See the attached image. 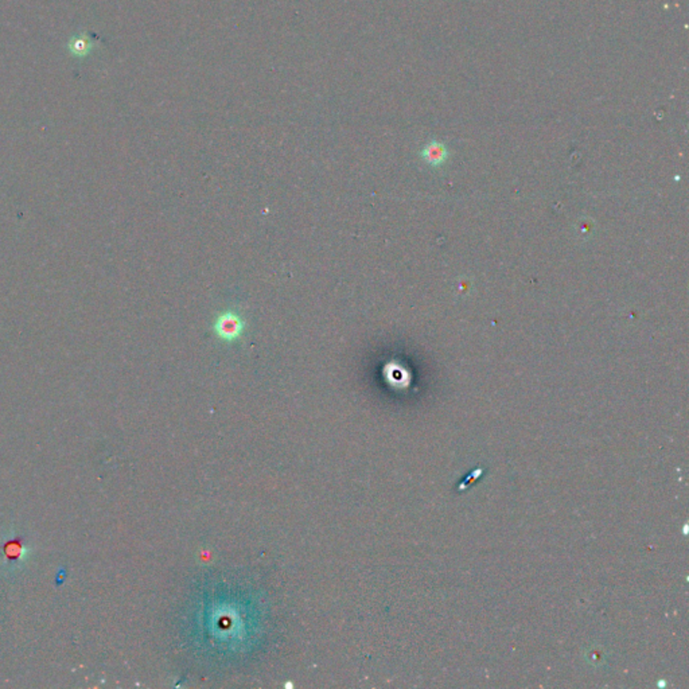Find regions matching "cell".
Wrapping results in <instances>:
<instances>
[{"label":"cell","instance_id":"obj_2","mask_svg":"<svg viewBox=\"0 0 689 689\" xmlns=\"http://www.w3.org/2000/svg\"><path fill=\"white\" fill-rule=\"evenodd\" d=\"M98 38L95 34L91 32H77L70 37V39L66 44V50L70 57L73 58H86L91 55L97 46Z\"/></svg>","mask_w":689,"mask_h":689},{"label":"cell","instance_id":"obj_1","mask_svg":"<svg viewBox=\"0 0 689 689\" xmlns=\"http://www.w3.org/2000/svg\"><path fill=\"white\" fill-rule=\"evenodd\" d=\"M247 329V322L237 310H225L213 322V333L223 342L233 343L239 341Z\"/></svg>","mask_w":689,"mask_h":689},{"label":"cell","instance_id":"obj_3","mask_svg":"<svg viewBox=\"0 0 689 689\" xmlns=\"http://www.w3.org/2000/svg\"><path fill=\"white\" fill-rule=\"evenodd\" d=\"M420 157L421 159L428 163L430 166H440L443 164L445 162L447 161L449 158V150L447 147L440 143V142H436L433 140L431 143L426 145L421 152H420Z\"/></svg>","mask_w":689,"mask_h":689}]
</instances>
